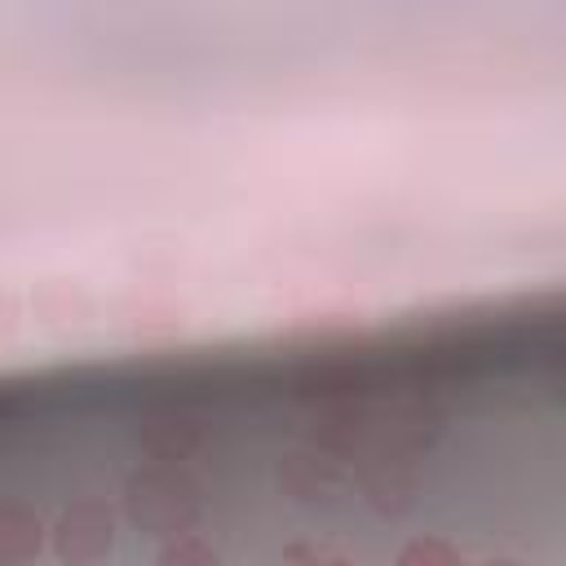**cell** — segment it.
Returning a JSON list of instances; mask_svg holds the SVG:
<instances>
[{
  "mask_svg": "<svg viewBox=\"0 0 566 566\" xmlns=\"http://www.w3.org/2000/svg\"><path fill=\"white\" fill-rule=\"evenodd\" d=\"M142 438H146V447H150L155 455L181 460V455L199 442V429H195V420H186V416H155V420L142 424Z\"/></svg>",
  "mask_w": 566,
  "mask_h": 566,
  "instance_id": "4",
  "label": "cell"
},
{
  "mask_svg": "<svg viewBox=\"0 0 566 566\" xmlns=\"http://www.w3.org/2000/svg\"><path fill=\"white\" fill-rule=\"evenodd\" d=\"M394 566H464V557H460V548H455L451 539H442V535H416V539H407V544L398 548Z\"/></svg>",
  "mask_w": 566,
  "mask_h": 566,
  "instance_id": "5",
  "label": "cell"
},
{
  "mask_svg": "<svg viewBox=\"0 0 566 566\" xmlns=\"http://www.w3.org/2000/svg\"><path fill=\"white\" fill-rule=\"evenodd\" d=\"M124 509L137 531L177 539L199 522V486L172 464H150L128 478Z\"/></svg>",
  "mask_w": 566,
  "mask_h": 566,
  "instance_id": "1",
  "label": "cell"
},
{
  "mask_svg": "<svg viewBox=\"0 0 566 566\" xmlns=\"http://www.w3.org/2000/svg\"><path fill=\"white\" fill-rule=\"evenodd\" d=\"M155 566H221V557H217V548H212L208 539H199V535H177V539H168V548L159 553Z\"/></svg>",
  "mask_w": 566,
  "mask_h": 566,
  "instance_id": "6",
  "label": "cell"
},
{
  "mask_svg": "<svg viewBox=\"0 0 566 566\" xmlns=\"http://www.w3.org/2000/svg\"><path fill=\"white\" fill-rule=\"evenodd\" d=\"M310 566H349L345 557H323V562H310Z\"/></svg>",
  "mask_w": 566,
  "mask_h": 566,
  "instance_id": "7",
  "label": "cell"
},
{
  "mask_svg": "<svg viewBox=\"0 0 566 566\" xmlns=\"http://www.w3.org/2000/svg\"><path fill=\"white\" fill-rule=\"evenodd\" d=\"M482 566H522V562H509V557H491V562H482Z\"/></svg>",
  "mask_w": 566,
  "mask_h": 566,
  "instance_id": "8",
  "label": "cell"
},
{
  "mask_svg": "<svg viewBox=\"0 0 566 566\" xmlns=\"http://www.w3.org/2000/svg\"><path fill=\"white\" fill-rule=\"evenodd\" d=\"M115 548V513L102 500H75L53 526V553L62 566H102Z\"/></svg>",
  "mask_w": 566,
  "mask_h": 566,
  "instance_id": "2",
  "label": "cell"
},
{
  "mask_svg": "<svg viewBox=\"0 0 566 566\" xmlns=\"http://www.w3.org/2000/svg\"><path fill=\"white\" fill-rule=\"evenodd\" d=\"M44 548V522L22 500H0V566H31Z\"/></svg>",
  "mask_w": 566,
  "mask_h": 566,
  "instance_id": "3",
  "label": "cell"
}]
</instances>
